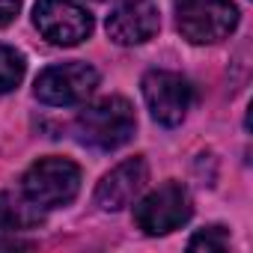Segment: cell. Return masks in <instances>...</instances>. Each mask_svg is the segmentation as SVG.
Instances as JSON below:
<instances>
[{
  "label": "cell",
  "instance_id": "cell-9",
  "mask_svg": "<svg viewBox=\"0 0 253 253\" xmlns=\"http://www.w3.org/2000/svg\"><path fill=\"white\" fill-rule=\"evenodd\" d=\"M161 27L155 0H125L107 15V36L116 45H140Z\"/></svg>",
  "mask_w": 253,
  "mask_h": 253
},
{
  "label": "cell",
  "instance_id": "cell-8",
  "mask_svg": "<svg viewBox=\"0 0 253 253\" xmlns=\"http://www.w3.org/2000/svg\"><path fill=\"white\" fill-rule=\"evenodd\" d=\"M149 182V164L146 158H128L119 167H113L95 188V206L104 211H119L131 206V200L146 188Z\"/></svg>",
  "mask_w": 253,
  "mask_h": 253
},
{
  "label": "cell",
  "instance_id": "cell-3",
  "mask_svg": "<svg viewBox=\"0 0 253 253\" xmlns=\"http://www.w3.org/2000/svg\"><path fill=\"white\" fill-rule=\"evenodd\" d=\"M21 188L39 209L69 206L81 191V167L69 158H39L24 173Z\"/></svg>",
  "mask_w": 253,
  "mask_h": 253
},
{
  "label": "cell",
  "instance_id": "cell-7",
  "mask_svg": "<svg viewBox=\"0 0 253 253\" xmlns=\"http://www.w3.org/2000/svg\"><path fill=\"white\" fill-rule=\"evenodd\" d=\"M33 24L51 45H81L92 33V15L75 0H39Z\"/></svg>",
  "mask_w": 253,
  "mask_h": 253
},
{
  "label": "cell",
  "instance_id": "cell-5",
  "mask_svg": "<svg viewBox=\"0 0 253 253\" xmlns=\"http://www.w3.org/2000/svg\"><path fill=\"white\" fill-rule=\"evenodd\" d=\"M143 98L146 107L152 113L155 122L167 125H179L185 119V113L191 110L194 101V86L188 84V78L176 75V72H164V69H152L143 75Z\"/></svg>",
  "mask_w": 253,
  "mask_h": 253
},
{
  "label": "cell",
  "instance_id": "cell-1",
  "mask_svg": "<svg viewBox=\"0 0 253 253\" xmlns=\"http://www.w3.org/2000/svg\"><path fill=\"white\" fill-rule=\"evenodd\" d=\"M137 131V116L131 101H125L122 95H107L89 107H84L75 119V134L84 146L110 152L119 149L122 143H128Z\"/></svg>",
  "mask_w": 253,
  "mask_h": 253
},
{
  "label": "cell",
  "instance_id": "cell-4",
  "mask_svg": "<svg viewBox=\"0 0 253 253\" xmlns=\"http://www.w3.org/2000/svg\"><path fill=\"white\" fill-rule=\"evenodd\" d=\"M191 214H194L191 194L179 182H164L134 206V220L146 235H167L185 226Z\"/></svg>",
  "mask_w": 253,
  "mask_h": 253
},
{
  "label": "cell",
  "instance_id": "cell-11",
  "mask_svg": "<svg viewBox=\"0 0 253 253\" xmlns=\"http://www.w3.org/2000/svg\"><path fill=\"white\" fill-rule=\"evenodd\" d=\"M24 72H27L24 54L9 45H0V95L12 92L24 81Z\"/></svg>",
  "mask_w": 253,
  "mask_h": 253
},
{
  "label": "cell",
  "instance_id": "cell-10",
  "mask_svg": "<svg viewBox=\"0 0 253 253\" xmlns=\"http://www.w3.org/2000/svg\"><path fill=\"white\" fill-rule=\"evenodd\" d=\"M27 194H12L0 191V232H24V229H39L45 214Z\"/></svg>",
  "mask_w": 253,
  "mask_h": 253
},
{
  "label": "cell",
  "instance_id": "cell-12",
  "mask_svg": "<svg viewBox=\"0 0 253 253\" xmlns=\"http://www.w3.org/2000/svg\"><path fill=\"white\" fill-rule=\"evenodd\" d=\"M188 247L191 250H226L229 247V232L223 229V226H206V229H200L191 241H188Z\"/></svg>",
  "mask_w": 253,
  "mask_h": 253
},
{
  "label": "cell",
  "instance_id": "cell-6",
  "mask_svg": "<svg viewBox=\"0 0 253 253\" xmlns=\"http://www.w3.org/2000/svg\"><path fill=\"white\" fill-rule=\"evenodd\" d=\"M98 86V72L86 63H60L36 78V98L51 107L81 104Z\"/></svg>",
  "mask_w": 253,
  "mask_h": 253
},
{
  "label": "cell",
  "instance_id": "cell-2",
  "mask_svg": "<svg viewBox=\"0 0 253 253\" xmlns=\"http://www.w3.org/2000/svg\"><path fill=\"white\" fill-rule=\"evenodd\" d=\"M176 27L194 45H211L226 39L238 24L232 0H173Z\"/></svg>",
  "mask_w": 253,
  "mask_h": 253
},
{
  "label": "cell",
  "instance_id": "cell-13",
  "mask_svg": "<svg viewBox=\"0 0 253 253\" xmlns=\"http://www.w3.org/2000/svg\"><path fill=\"white\" fill-rule=\"evenodd\" d=\"M21 12V0H0V30L9 27Z\"/></svg>",
  "mask_w": 253,
  "mask_h": 253
}]
</instances>
